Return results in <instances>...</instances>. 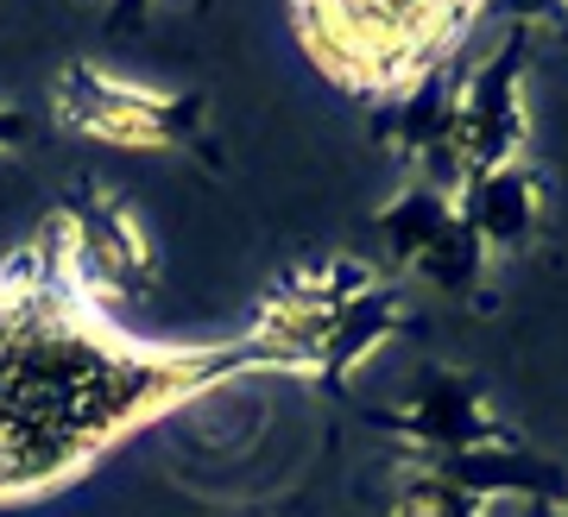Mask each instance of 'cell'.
<instances>
[{
  "mask_svg": "<svg viewBox=\"0 0 568 517\" xmlns=\"http://www.w3.org/2000/svg\"><path fill=\"white\" fill-rule=\"evenodd\" d=\"M246 373H272L246 335L215 347L126 335L82 278L70 209H44L0 258V505L63 493L114 442Z\"/></svg>",
  "mask_w": 568,
  "mask_h": 517,
  "instance_id": "6da1fadb",
  "label": "cell"
},
{
  "mask_svg": "<svg viewBox=\"0 0 568 517\" xmlns=\"http://www.w3.org/2000/svg\"><path fill=\"white\" fill-rule=\"evenodd\" d=\"M480 20H487L480 0H297L291 7L304 58L342 95H361L373 108L448 70Z\"/></svg>",
  "mask_w": 568,
  "mask_h": 517,
  "instance_id": "7a4b0ae2",
  "label": "cell"
},
{
  "mask_svg": "<svg viewBox=\"0 0 568 517\" xmlns=\"http://www.w3.org/2000/svg\"><path fill=\"white\" fill-rule=\"evenodd\" d=\"M203 114L209 101L196 89H140V82H121L95 70V63H63L58 89H51V120L63 133H82V140L102 145H126V152H183V145L203 140Z\"/></svg>",
  "mask_w": 568,
  "mask_h": 517,
  "instance_id": "3957f363",
  "label": "cell"
},
{
  "mask_svg": "<svg viewBox=\"0 0 568 517\" xmlns=\"http://www.w3.org/2000/svg\"><path fill=\"white\" fill-rule=\"evenodd\" d=\"M530 39H537V26L511 20L506 39L493 44L487 58L467 63L462 95H455V126H448V152L462 164V178L518 164V152H525V140H530V114H525Z\"/></svg>",
  "mask_w": 568,
  "mask_h": 517,
  "instance_id": "277c9868",
  "label": "cell"
},
{
  "mask_svg": "<svg viewBox=\"0 0 568 517\" xmlns=\"http://www.w3.org/2000/svg\"><path fill=\"white\" fill-rule=\"evenodd\" d=\"M373 429L398 436V448H410L424 467L467 455V448H487V442H511V429L493 417L487 385L462 366H424L410 385V404L405 410H373Z\"/></svg>",
  "mask_w": 568,
  "mask_h": 517,
  "instance_id": "5b68a950",
  "label": "cell"
},
{
  "mask_svg": "<svg viewBox=\"0 0 568 517\" xmlns=\"http://www.w3.org/2000/svg\"><path fill=\"white\" fill-rule=\"evenodd\" d=\"M70 221H77V265L95 297H152L159 291V246L140 227V215L126 209L121 190L108 183H82L77 196H63Z\"/></svg>",
  "mask_w": 568,
  "mask_h": 517,
  "instance_id": "8992f818",
  "label": "cell"
},
{
  "mask_svg": "<svg viewBox=\"0 0 568 517\" xmlns=\"http://www.w3.org/2000/svg\"><path fill=\"white\" fill-rule=\"evenodd\" d=\"M455 215L467 234L487 246V258H511L537 240V178L525 164H499V171H474L455 190Z\"/></svg>",
  "mask_w": 568,
  "mask_h": 517,
  "instance_id": "52a82bcc",
  "label": "cell"
},
{
  "mask_svg": "<svg viewBox=\"0 0 568 517\" xmlns=\"http://www.w3.org/2000/svg\"><path fill=\"white\" fill-rule=\"evenodd\" d=\"M405 316H410L405 278H379L366 297L342 303V310H335V328H328V354H323V366H316V385L335 392L361 359H373L398 328H405Z\"/></svg>",
  "mask_w": 568,
  "mask_h": 517,
  "instance_id": "ba28073f",
  "label": "cell"
},
{
  "mask_svg": "<svg viewBox=\"0 0 568 517\" xmlns=\"http://www.w3.org/2000/svg\"><path fill=\"white\" fill-rule=\"evenodd\" d=\"M448 227H455V196L429 190V183L398 190V196L373 215V234L386 240V253H392V278H410V265H417Z\"/></svg>",
  "mask_w": 568,
  "mask_h": 517,
  "instance_id": "9c48e42d",
  "label": "cell"
},
{
  "mask_svg": "<svg viewBox=\"0 0 568 517\" xmlns=\"http://www.w3.org/2000/svg\"><path fill=\"white\" fill-rule=\"evenodd\" d=\"M386 517H493V505H480L474 493H462V486L436 479L429 467H417V474L398 479V493H392Z\"/></svg>",
  "mask_w": 568,
  "mask_h": 517,
  "instance_id": "30bf717a",
  "label": "cell"
},
{
  "mask_svg": "<svg viewBox=\"0 0 568 517\" xmlns=\"http://www.w3.org/2000/svg\"><path fill=\"white\" fill-rule=\"evenodd\" d=\"M32 140V114H20V108H0V152H13V145Z\"/></svg>",
  "mask_w": 568,
  "mask_h": 517,
  "instance_id": "8fae6325",
  "label": "cell"
},
{
  "mask_svg": "<svg viewBox=\"0 0 568 517\" xmlns=\"http://www.w3.org/2000/svg\"><path fill=\"white\" fill-rule=\"evenodd\" d=\"M562 517H568V511H562Z\"/></svg>",
  "mask_w": 568,
  "mask_h": 517,
  "instance_id": "7c38bea8",
  "label": "cell"
}]
</instances>
